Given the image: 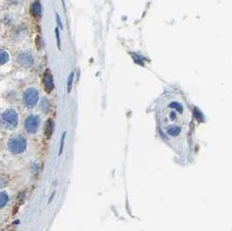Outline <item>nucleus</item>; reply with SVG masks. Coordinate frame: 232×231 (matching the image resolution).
<instances>
[{
	"mask_svg": "<svg viewBox=\"0 0 232 231\" xmlns=\"http://www.w3.org/2000/svg\"><path fill=\"white\" fill-rule=\"evenodd\" d=\"M54 195H55V192H53V193H52V195L50 196V200H49V203L50 202V201H51V200H52V198H53Z\"/></svg>",
	"mask_w": 232,
	"mask_h": 231,
	"instance_id": "obj_20",
	"label": "nucleus"
},
{
	"mask_svg": "<svg viewBox=\"0 0 232 231\" xmlns=\"http://www.w3.org/2000/svg\"><path fill=\"white\" fill-rule=\"evenodd\" d=\"M56 17H57V23L58 24V26L60 29H63V23H62V21H61V18H60V16L57 13L56 14Z\"/></svg>",
	"mask_w": 232,
	"mask_h": 231,
	"instance_id": "obj_18",
	"label": "nucleus"
},
{
	"mask_svg": "<svg viewBox=\"0 0 232 231\" xmlns=\"http://www.w3.org/2000/svg\"><path fill=\"white\" fill-rule=\"evenodd\" d=\"M55 33H56V38H57L58 47V49H60V47H61V40H60V33H59L58 27H57V28L55 29Z\"/></svg>",
	"mask_w": 232,
	"mask_h": 231,
	"instance_id": "obj_15",
	"label": "nucleus"
},
{
	"mask_svg": "<svg viewBox=\"0 0 232 231\" xmlns=\"http://www.w3.org/2000/svg\"><path fill=\"white\" fill-rule=\"evenodd\" d=\"M65 135H66V132H64V134H63V136H62V139H61L60 148H59V153H58V155H59V156L63 153V150H64V138H65Z\"/></svg>",
	"mask_w": 232,
	"mask_h": 231,
	"instance_id": "obj_16",
	"label": "nucleus"
},
{
	"mask_svg": "<svg viewBox=\"0 0 232 231\" xmlns=\"http://www.w3.org/2000/svg\"><path fill=\"white\" fill-rule=\"evenodd\" d=\"M31 12L32 14L33 15L34 17L39 19L41 18L42 17V6H41V4L38 0L37 1L33 2L32 6H31Z\"/></svg>",
	"mask_w": 232,
	"mask_h": 231,
	"instance_id": "obj_7",
	"label": "nucleus"
},
{
	"mask_svg": "<svg viewBox=\"0 0 232 231\" xmlns=\"http://www.w3.org/2000/svg\"><path fill=\"white\" fill-rule=\"evenodd\" d=\"M43 84H44V87L45 89V90L50 93L53 90H54V81H53V78H52V75H51L50 71L49 70H47L44 73V76H43Z\"/></svg>",
	"mask_w": 232,
	"mask_h": 231,
	"instance_id": "obj_6",
	"label": "nucleus"
},
{
	"mask_svg": "<svg viewBox=\"0 0 232 231\" xmlns=\"http://www.w3.org/2000/svg\"><path fill=\"white\" fill-rule=\"evenodd\" d=\"M73 80H74V72H71L69 76L68 80H67V91H68V93H70L71 91L72 85H73Z\"/></svg>",
	"mask_w": 232,
	"mask_h": 231,
	"instance_id": "obj_13",
	"label": "nucleus"
},
{
	"mask_svg": "<svg viewBox=\"0 0 232 231\" xmlns=\"http://www.w3.org/2000/svg\"><path fill=\"white\" fill-rule=\"evenodd\" d=\"M40 108L42 110V111H44V113H47L50 110V102L48 101V99L46 97H44L41 100L40 102Z\"/></svg>",
	"mask_w": 232,
	"mask_h": 231,
	"instance_id": "obj_11",
	"label": "nucleus"
},
{
	"mask_svg": "<svg viewBox=\"0 0 232 231\" xmlns=\"http://www.w3.org/2000/svg\"><path fill=\"white\" fill-rule=\"evenodd\" d=\"M17 63L24 68H29L31 67L33 63H34V58L32 53L28 52V51H23L21 52L17 58Z\"/></svg>",
	"mask_w": 232,
	"mask_h": 231,
	"instance_id": "obj_5",
	"label": "nucleus"
},
{
	"mask_svg": "<svg viewBox=\"0 0 232 231\" xmlns=\"http://www.w3.org/2000/svg\"><path fill=\"white\" fill-rule=\"evenodd\" d=\"M9 201V196L5 192H0V209L5 207Z\"/></svg>",
	"mask_w": 232,
	"mask_h": 231,
	"instance_id": "obj_12",
	"label": "nucleus"
},
{
	"mask_svg": "<svg viewBox=\"0 0 232 231\" xmlns=\"http://www.w3.org/2000/svg\"><path fill=\"white\" fill-rule=\"evenodd\" d=\"M18 124V115L13 109L4 111L0 116V125L5 130H14Z\"/></svg>",
	"mask_w": 232,
	"mask_h": 231,
	"instance_id": "obj_1",
	"label": "nucleus"
},
{
	"mask_svg": "<svg viewBox=\"0 0 232 231\" xmlns=\"http://www.w3.org/2000/svg\"><path fill=\"white\" fill-rule=\"evenodd\" d=\"M7 184V181H6V179L4 178L3 176H0V189L5 188Z\"/></svg>",
	"mask_w": 232,
	"mask_h": 231,
	"instance_id": "obj_17",
	"label": "nucleus"
},
{
	"mask_svg": "<svg viewBox=\"0 0 232 231\" xmlns=\"http://www.w3.org/2000/svg\"><path fill=\"white\" fill-rule=\"evenodd\" d=\"M39 123H40L39 117L36 115H31L27 117V118L24 121V129L26 131V132L30 134H34L38 130Z\"/></svg>",
	"mask_w": 232,
	"mask_h": 231,
	"instance_id": "obj_4",
	"label": "nucleus"
},
{
	"mask_svg": "<svg viewBox=\"0 0 232 231\" xmlns=\"http://www.w3.org/2000/svg\"><path fill=\"white\" fill-rule=\"evenodd\" d=\"M62 2H63V4H64V0H62Z\"/></svg>",
	"mask_w": 232,
	"mask_h": 231,
	"instance_id": "obj_21",
	"label": "nucleus"
},
{
	"mask_svg": "<svg viewBox=\"0 0 232 231\" xmlns=\"http://www.w3.org/2000/svg\"><path fill=\"white\" fill-rule=\"evenodd\" d=\"M9 61V53L6 50L0 49V65H3Z\"/></svg>",
	"mask_w": 232,
	"mask_h": 231,
	"instance_id": "obj_10",
	"label": "nucleus"
},
{
	"mask_svg": "<svg viewBox=\"0 0 232 231\" xmlns=\"http://www.w3.org/2000/svg\"><path fill=\"white\" fill-rule=\"evenodd\" d=\"M27 146L26 139L23 136L15 135L11 137L7 143V148L10 152H11L14 155H19L25 151Z\"/></svg>",
	"mask_w": 232,
	"mask_h": 231,
	"instance_id": "obj_2",
	"label": "nucleus"
},
{
	"mask_svg": "<svg viewBox=\"0 0 232 231\" xmlns=\"http://www.w3.org/2000/svg\"><path fill=\"white\" fill-rule=\"evenodd\" d=\"M53 131H54V122L51 119H48L44 127V135L48 139L50 138V137L52 136Z\"/></svg>",
	"mask_w": 232,
	"mask_h": 231,
	"instance_id": "obj_8",
	"label": "nucleus"
},
{
	"mask_svg": "<svg viewBox=\"0 0 232 231\" xmlns=\"http://www.w3.org/2000/svg\"><path fill=\"white\" fill-rule=\"evenodd\" d=\"M181 132V128L177 126H170L167 129V133L171 137H176Z\"/></svg>",
	"mask_w": 232,
	"mask_h": 231,
	"instance_id": "obj_9",
	"label": "nucleus"
},
{
	"mask_svg": "<svg viewBox=\"0 0 232 231\" xmlns=\"http://www.w3.org/2000/svg\"><path fill=\"white\" fill-rule=\"evenodd\" d=\"M169 107L176 110L179 113H182L183 110H184L182 104H179V102H172L170 104H169Z\"/></svg>",
	"mask_w": 232,
	"mask_h": 231,
	"instance_id": "obj_14",
	"label": "nucleus"
},
{
	"mask_svg": "<svg viewBox=\"0 0 232 231\" xmlns=\"http://www.w3.org/2000/svg\"><path fill=\"white\" fill-rule=\"evenodd\" d=\"M170 117H171V119H172V120H174V119H175V117H176V114H175V112H171V113H170Z\"/></svg>",
	"mask_w": 232,
	"mask_h": 231,
	"instance_id": "obj_19",
	"label": "nucleus"
},
{
	"mask_svg": "<svg viewBox=\"0 0 232 231\" xmlns=\"http://www.w3.org/2000/svg\"><path fill=\"white\" fill-rule=\"evenodd\" d=\"M38 91L35 88H29L24 91L23 95V105L28 108L32 109L34 108L38 101Z\"/></svg>",
	"mask_w": 232,
	"mask_h": 231,
	"instance_id": "obj_3",
	"label": "nucleus"
}]
</instances>
